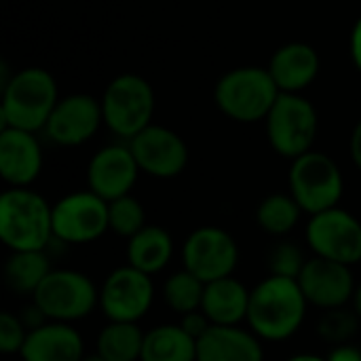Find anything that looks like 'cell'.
Listing matches in <instances>:
<instances>
[{"instance_id": "4316f807", "label": "cell", "mask_w": 361, "mask_h": 361, "mask_svg": "<svg viewBox=\"0 0 361 361\" xmlns=\"http://www.w3.org/2000/svg\"><path fill=\"white\" fill-rule=\"evenodd\" d=\"M203 294H205V283L186 269L171 273L163 283V300L180 317L199 311L203 305Z\"/></svg>"}, {"instance_id": "6da1fadb", "label": "cell", "mask_w": 361, "mask_h": 361, "mask_svg": "<svg viewBox=\"0 0 361 361\" xmlns=\"http://www.w3.org/2000/svg\"><path fill=\"white\" fill-rule=\"evenodd\" d=\"M307 309L309 302L296 279L269 275L250 294L247 326L260 341L281 343L302 328Z\"/></svg>"}, {"instance_id": "277c9868", "label": "cell", "mask_w": 361, "mask_h": 361, "mask_svg": "<svg viewBox=\"0 0 361 361\" xmlns=\"http://www.w3.org/2000/svg\"><path fill=\"white\" fill-rule=\"evenodd\" d=\"M281 91L271 72L258 66H241L222 74L214 87L218 110L237 123L267 121Z\"/></svg>"}, {"instance_id": "83f0119b", "label": "cell", "mask_w": 361, "mask_h": 361, "mask_svg": "<svg viewBox=\"0 0 361 361\" xmlns=\"http://www.w3.org/2000/svg\"><path fill=\"white\" fill-rule=\"evenodd\" d=\"M360 326L361 319L353 311V307H338V309L324 311L319 315L315 332L324 343L332 347H341L353 343V338L360 332Z\"/></svg>"}, {"instance_id": "ffe728a7", "label": "cell", "mask_w": 361, "mask_h": 361, "mask_svg": "<svg viewBox=\"0 0 361 361\" xmlns=\"http://www.w3.org/2000/svg\"><path fill=\"white\" fill-rule=\"evenodd\" d=\"M197 361H264V349L252 330L212 326L197 341Z\"/></svg>"}, {"instance_id": "ac0fdd59", "label": "cell", "mask_w": 361, "mask_h": 361, "mask_svg": "<svg viewBox=\"0 0 361 361\" xmlns=\"http://www.w3.org/2000/svg\"><path fill=\"white\" fill-rule=\"evenodd\" d=\"M267 70L281 93H302L317 78L322 59L311 44L294 40L281 44L273 53Z\"/></svg>"}, {"instance_id": "ba28073f", "label": "cell", "mask_w": 361, "mask_h": 361, "mask_svg": "<svg viewBox=\"0 0 361 361\" xmlns=\"http://www.w3.org/2000/svg\"><path fill=\"white\" fill-rule=\"evenodd\" d=\"M32 302L49 322L74 324L89 317L99 305V290L93 279L74 269H53L40 283Z\"/></svg>"}, {"instance_id": "836d02e7", "label": "cell", "mask_w": 361, "mask_h": 361, "mask_svg": "<svg viewBox=\"0 0 361 361\" xmlns=\"http://www.w3.org/2000/svg\"><path fill=\"white\" fill-rule=\"evenodd\" d=\"M349 154H351V161L355 163V167L361 171V118L355 123V127L351 131V137H349Z\"/></svg>"}, {"instance_id": "d4e9b609", "label": "cell", "mask_w": 361, "mask_h": 361, "mask_svg": "<svg viewBox=\"0 0 361 361\" xmlns=\"http://www.w3.org/2000/svg\"><path fill=\"white\" fill-rule=\"evenodd\" d=\"M146 332L137 324L108 322L95 341V353L106 361H140Z\"/></svg>"}, {"instance_id": "484cf974", "label": "cell", "mask_w": 361, "mask_h": 361, "mask_svg": "<svg viewBox=\"0 0 361 361\" xmlns=\"http://www.w3.org/2000/svg\"><path fill=\"white\" fill-rule=\"evenodd\" d=\"M302 214V207L290 192H273L260 201L256 209V222L262 233L286 239L298 226Z\"/></svg>"}, {"instance_id": "1f68e13d", "label": "cell", "mask_w": 361, "mask_h": 361, "mask_svg": "<svg viewBox=\"0 0 361 361\" xmlns=\"http://www.w3.org/2000/svg\"><path fill=\"white\" fill-rule=\"evenodd\" d=\"M180 326L195 338V341H199L214 324L209 322V317L199 309V311H192V313H186V315H182V319H180Z\"/></svg>"}, {"instance_id": "30bf717a", "label": "cell", "mask_w": 361, "mask_h": 361, "mask_svg": "<svg viewBox=\"0 0 361 361\" xmlns=\"http://www.w3.org/2000/svg\"><path fill=\"white\" fill-rule=\"evenodd\" d=\"M108 231V201L89 188L74 190L53 205V235L63 243L87 245Z\"/></svg>"}, {"instance_id": "2e32d148", "label": "cell", "mask_w": 361, "mask_h": 361, "mask_svg": "<svg viewBox=\"0 0 361 361\" xmlns=\"http://www.w3.org/2000/svg\"><path fill=\"white\" fill-rule=\"evenodd\" d=\"M309 307L322 311L347 307L355 294V279L351 267L313 256L307 260L300 277L296 279Z\"/></svg>"}, {"instance_id": "8fae6325", "label": "cell", "mask_w": 361, "mask_h": 361, "mask_svg": "<svg viewBox=\"0 0 361 361\" xmlns=\"http://www.w3.org/2000/svg\"><path fill=\"white\" fill-rule=\"evenodd\" d=\"M307 243L315 256L353 267L361 262V222L343 207L315 214L307 224Z\"/></svg>"}, {"instance_id": "7a4b0ae2", "label": "cell", "mask_w": 361, "mask_h": 361, "mask_svg": "<svg viewBox=\"0 0 361 361\" xmlns=\"http://www.w3.org/2000/svg\"><path fill=\"white\" fill-rule=\"evenodd\" d=\"M57 102L59 93L53 74L38 66L23 68L2 85V129L13 127L36 133L47 127Z\"/></svg>"}, {"instance_id": "cb8c5ba5", "label": "cell", "mask_w": 361, "mask_h": 361, "mask_svg": "<svg viewBox=\"0 0 361 361\" xmlns=\"http://www.w3.org/2000/svg\"><path fill=\"white\" fill-rule=\"evenodd\" d=\"M53 271L47 252H11L4 262V283L13 294L34 296L47 275Z\"/></svg>"}, {"instance_id": "d590c367", "label": "cell", "mask_w": 361, "mask_h": 361, "mask_svg": "<svg viewBox=\"0 0 361 361\" xmlns=\"http://www.w3.org/2000/svg\"><path fill=\"white\" fill-rule=\"evenodd\" d=\"M286 361H328V357H322V355H315V353H298V355H292L290 360Z\"/></svg>"}, {"instance_id": "603a6c76", "label": "cell", "mask_w": 361, "mask_h": 361, "mask_svg": "<svg viewBox=\"0 0 361 361\" xmlns=\"http://www.w3.org/2000/svg\"><path fill=\"white\" fill-rule=\"evenodd\" d=\"M140 361H197V341L180 324H163L146 332Z\"/></svg>"}, {"instance_id": "44dd1931", "label": "cell", "mask_w": 361, "mask_h": 361, "mask_svg": "<svg viewBox=\"0 0 361 361\" xmlns=\"http://www.w3.org/2000/svg\"><path fill=\"white\" fill-rule=\"evenodd\" d=\"M250 294L252 290H247L235 275L205 283L201 311L214 326H241L247 322Z\"/></svg>"}, {"instance_id": "8d00e7d4", "label": "cell", "mask_w": 361, "mask_h": 361, "mask_svg": "<svg viewBox=\"0 0 361 361\" xmlns=\"http://www.w3.org/2000/svg\"><path fill=\"white\" fill-rule=\"evenodd\" d=\"M351 305H353V311L360 315V319H361V281L357 283V288H355V294H353V300H351Z\"/></svg>"}, {"instance_id": "f546056e", "label": "cell", "mask_w": 361, "mask_h": 361, "mask_svg": "<svg viewBox=\"0 0 361 361\" xmlns=\"http://www.w3.org/2000/svg\"><path fill=\"white\" fill-rule=\"evenodd\" d=\"M307 260L309 258H305V252L296 241L279 239L267 254V269H269V275L298 279Z\"/></svg>"}, {"instance_id": "e575fe53", "label": "cell", "mask_w": 361, "mask_h": 361, "mask_svg": "<svg viewBox=\"0 0 361 361\" xmlns=\"http://www.w3.org/2000/svg\"><path fill=\"white\" fill-rule=\"evenodd\" d=\"M349 49H351V59H353L355 68L361 72V17L355 21V25L351 30V44H349Z\"/></svg>"}, {"instance_id": "9c48e42d", "label": "cell", "mask_w": 361, "mask_h": 361, "mask_svg": "<svg viewBox=\"0 0 361 361\" xmlns=\"http://www.w3.org/2000/svg\"><path fill=\"white\" fill-rule=\"evenodd\" d=\"M182 264L203 283L233 277L239 267V245L220 226H199L182 245Z\"/></svg>"}, {"instance_id": "8992f818", "label": "cell", "mask_w": 361, "mask_h": 361, "mask_svg": "<svg viewBox=\"0 0 361 361\" xmlns=\"http://www.w3.org/2000/svg\"><path fill=\"white\" fill-rule=\"evenodd\" d=\"M288 182L290 195L309 216L338 207L345 192V178L338 163L319 150L294 159Z\"/></svg>"}, {"instance_id": "d6986e66", "label": "cell", "mask_w": 361, "mask_h": 361, "mask_svg": "<svg viewBox=\"0 0 361 361\" xmlns=\"http://www.w3.org/2000/svg\"><path fill=\"white\" fill-rule=\"evenodd\" d=\"M19 357L21 361H82L85 343L72 324L47 322L30 330Z\"/></svg>"}, {"instance_id": "74e56055", "label": "cell", "mask_w": 361, "mask_h": 361, "mask_svg": "<svg viewBox=\"0 0 361 361\" xmlns=\"http://www.w3.org/2000/svg\"><path fill=\"white\" fill-rule=\"evenodd\" d=\"M82 361H106V360H102V357L95 353V355H85V357H82Z\"/></svg>"}, {"instance_id": "4dcf8cb0", "label": "cell", "mask_w": 361, "mask_h": 361, "mask_svg": "<svg viewBox=\"0 0 361 361\" xmlns=\"http://www.w3.org/2000/svg\"><path fill=\"white\" fill-rule=\"evenodd\" d=\"M27 334L30 330L25 328L19 315L11 311L0 313V351L4 355H19L25 345Z\"/></svg>"}, {"instance_id": "e0dca14e", "label": "cell", "mask_w": 361, "mask_h": 361, "mask_svg": "<svg viewBox=\"0 0 361 361\" xmlns=\"http://www.w3.org/2000/svg\"><path fill=\"white\" fill-rule=\"evenodd\" d=\"M42 171V148L36 133L0 129V176L11 188H30Z\"/></svg>"}, {"instance_id": "4fadbf2b", "label": "cell", "mask_w": 361, "mask_h": 361, "mask_svg": "<svg viewBox=\"0 0 361 361\" xmlns=\"http://www.w3.org/2000/svg\"><path fill=\"white\" fill-rule=\"evenodd\" d=\"M129 148L137 161L142 173H148L157 180L178 178L188 165V146L180 133L163 125H150L133 140Z\"/></svg>"}, {"instance_id": "7c38bea8", "label": "cell", "mask_w": 361, "mask_h": 361, "mask_svg": "<svg viewBox=\"0 0 361 361\" xmlns=\"http://www.w3.org/2000/svg\"><path fill=\"white\" fill-rule=\"evenodd\" d=\"M154 302L152 277L125 264L114 269L99 290V307L108 322L137 324Z\"/></svg>"}, {"instance_id": "5b68a950", "label": "cell", "mask_w": 361, "mask_h": 361, "mask_svg": "<svg viewBox=\"0 0 361 361\" xmlns=\"http://www.w3.org/2000/svg\"><path fill=\"white\" fill-rule=\"evenodd\" d=\"M154 108V89L140 74H118L102 95L104 125L127 142L152 125Z\"/></svg>"}, {"instance_id": "9a60e30c", "label": "cell", "mask_w": 361, "mask_h": 361, "mask_svg": "<svg viewBox=\"0 0 361 361\" xmlns=\"http://www.w3.org/2000/svg\"><path fill=\"white\" fill-rule=\"evenodd\" d=\"M140 173L129 144H110L91 157L87 165V184L91 192L110 203L131 195Z\"/></svg>"}, {"instance_id": "7402d4cb", "label": "cell", "mask_w": 361, "mask_h": 361, "mask_svg": "<svg viewBox=\"0 0 361 361\" xmlns=\"http://www.w3.org/2000/svg\"><path fill=\"white\" fill-rule=\"evenodd\" d=\"M127 264L146 273H161L173 256V237L159 224H146L137 235L127 239Z\"/></svg>"}, {"instance_id": "f1b7e54d", "label": "cell", "mask_w": 361, "mask_h": 361, "mask_svg": "<svg viewBox=\"0 0 361 361\" xmlns=\"http://www.w3.org/2000/svg\"><path fill=\"white\" fill-rule=\"evenodd\" d=\"M146 224H148L146 222V209L133 195H127V197H121V199L108 203L110 233H114L123 239H131Z\"/></svg>"}, {"instance_id": "3957f363", "label": "cell", "mask_w": 361, "mask_h": 361, "mask_svg": "<svg viewBox=\"0 0 361 361\" xmlns=\"http://www.w3.org/2000/svg\"><path fill=\"white\" fill-rule=\"evenodd\" d=\"M0 239L11 252H44L53 235V205L32 188H6L0 197Z\"/></svg>"}, {"instance_id": "52a82bcc", "label": "cell", "mask_w": 361, "mask_h": 361, "mask_svg": "<svg viewBox=\"0 0 361 361\" xmlns=\"http://www.w3.org/2000/svg\"><path fill=\"white\" fill-rule=\"evenodd\" d=\"M271 148L283 159H298L313 150L319 131L315 106L300 93H281L267 116Z\"/></svg>"}, {"instance_id": "5bb4252c", "label": "cell", "mask_w": 361, "mask_h": 361, "mask_svg": "<svg viewBox=\"0 0 361 361\" xmlns=\"http://www.w3.org/2000/svg\"><path fill=\"white\" fill-rule=\"evenodd\" d=\"M102 102L89 93H72L59 97L44 133L49 140L63 148H76L89 142L102 127Z\"/></svg>"}, {"instance_id": "d6a6232c", "label": "cell", "mask_w": 361, "mask_h": 361, "mask_svg": "<svg viewBox=\"0 0 361 361\" xmlns=\"http://www.w3.org/2000/svg\"><path fill=\"white\" fill-rule=\"evenodd\" d=\"M328 361H361V349L357 345L349 343V345H341V347H332Z\"/></svg>"}]
</instances>
